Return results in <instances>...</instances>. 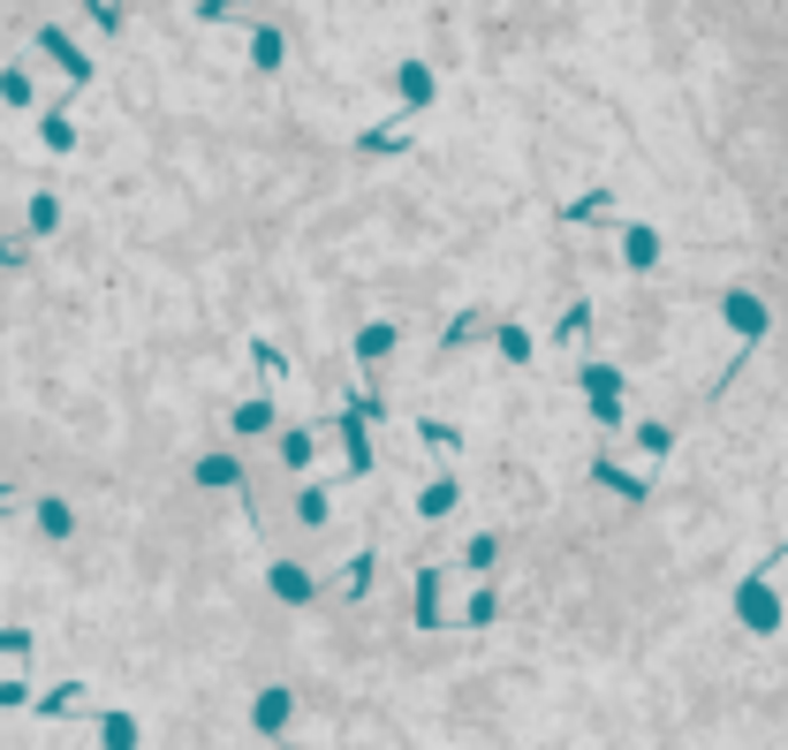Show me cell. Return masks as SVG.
Listing matches in <instances>:
<instances>
[{
    "label": "cell",
    "mask_w": 788,
    "mask_h": 750,
    "mask_svg": "<svg viewBox=\"0 0 788 750\" xmlns=\"http://www.w3.org/2000/svg\"><path fill=\"white\" fill-rule=\"evenodd\" d=\"M84 705H92V690H84V682H53V690L38 698V713H46V721H69V713H84Z\"/></svg>",
    "instance_id": "8fae6325"
},
{
    "label": "cell",
    "mask_w": 788,
    "mask_h": 750,
    "mask_svg": "<svg viewBox=\"0 0 788 750\" xmlns=\"http://www.w3.org/2000/svg\"><path fill=\"white\" fill-rule=\"evenodd\" d=\"M736 621L759 629V637H774V629H781V592H774L766 577H743V584H736Z\"/></svg>",
    "instance_id": "6da1fadb"
},
{
    "label": "cell",
    "mask_w": 788,
    "mask_h": 750,
    "mask_svg": "<svg viewBox=\"0 0 788 750\" xmlns=\"http://www.w3.org/2000/svg\"><path fill=\"white\" fill-rule=\"evenodd\" d=\"M584 334H592V303L577 297V303H569V311H561V318H554V341H569V349H577Z\"/></svg>",
    "instance_id": "ac0fdd59"
},
{
    "label": "cell",
    "mask_w": 788,
    "mask_h": 750,
    "mask_svg": "<svg viewBox=\"0 0 788 750\" xmlns=\"http://www.w3.org/2000/svg\"><path fill=\"white\" fill-rule=\"evenodd\" d=\"M577 387L592 395V410H607V402H622V372H615V364H584V372H577Z\"/></svg>",
    "instance_id": "52a82bcc"
},
{
    "label": "cell",
    "mask_w": 788,
    "mask_h": 750,
    "mask_svg": "<svg viewBox=\"0 0 788 750\" xmlns=\"http://www.w3.org/2000/svg\"><path fill=\"white\" fill-rule=\"evenodd\" d=\"M0 99H8V107H31V69H0Z\"/></svg>",
    "instance_id": "4316f807"
},
{
    "label": "cell",
    "mask_w": 788,
    "mask_h": 750,
    "mask_svg": "<svg viewBox=\"0 0 788 750\" xmlns=\"http://www.w3.org/2000/svg\"><path fill=\"white\" fill-rule=\"evenodd\" d=\"M720 318H728L743 341H766V326H774V311L751 297V289H728V297H720Z\"/></svg>",
    "instance_id": "7a4b0ae2"
},
{
    "label": "cell",
    "mask_w": 788,
    "mask_h": 750,
    "mask_svg": "<svg viewBox=\"0 0 788 750\" xmlns=\"http://www.w3.org/2000/svg\"><path fill=\"white\" fill-rule=\"evenodd\" d=\"M395 341H402V326H387V318H372V326L356 334V356H364V364H379V356H395Z\"/></svg>",
    "instance_id": "7c38bea8"
},
{
    "label": "cell",
    "mask_w": 788,
    "mask_h": 750,
    "mask_svg": "<svg viewBox=\"0 0 788 750\" xmlns=\"http://www.w3.org/2000/svg\"><path fill=\"white\" fill-rule=\"evenodd\" d=\"M417 629H440V569H417Z\"/></svg>",
    "instance_id": "e0dca14e"
},
{
    "label": "cell",
    "mask_w": 788,
    "mask_h": 750,
    "mask_svg": "<svg viewBox=\"0 0 788 750\" xmlns=\"http://www.w3.org/2000/svg\"><path fill=\"white\" fill-rule=\"evenodd\" d=\"M417 433H425L433 448H463V433H456V425H440V418H417Z\"/></svg>",
    "instance_id": "4dcf8cb0"
},
{
    "label": "cell",
    "mask_w": 788,
    "mask_h": 750,
    "mask_svg": "<svg viewBox=\"0 0 788 750\" xmlns=\"http://www.w3.org/2000/svg\"><path fill=\"white\" fill-rule=\"evenodd\" d=\"M607 205H615L607 190H584L577 205H561V220H569V228H599V220H607Z\"/></svg>",
    "instance_id": "2e32d148"
},
{
    "label": "cell",
    "mask_w": 788,
    "mask_h": 750,
    "mask_svg": "<svg viewBox=\"0 0 788 750\" xmlns=\"http://www.w3.org/2000/svg\"><path fill=\"white\" fill-rule=\"evenodd\" d=\"M38 531H46V539H69V531H76V508H69V500H38Z\"/></svg>",
    "instance_id": "44dd1931"
},
{
    "label": "cell",
    "mask_w": 788,
    "mask_h": 750,
    "mask_svg": "<svg viewBox=\"0 0 788 750\" xmlns=\"http://www.w3.org/2000/svg\"><path fill=\"white\" fill-rule=\"evenodd\" d=\"M8 508H15V493H8V485H0V516H8Z\"/></svg>",
    "instance_id": "f35d334b"
},
{
    "label": "cell",
    "mask_w": 788,
    "mask_h": 750,
    "mask_svg": "<svg viewBox=\"0 0 788 750\" xmlns=\"http://www.w3.org/2000/svg\"><path fill=\"white\" fill-rule=\"evenodd\" d=\"M326 508H334V500H326V485H304V493H296V516H304V523H326Z\"/></svg>",
    "instance_id": "484cf974"
},
{
    "label": "cell",
    "mask_w": 788,
    "mask_h": 750,
    "mask_svg": "<svg viewBox=\"0 0 788 750\" xmlns=\"http://www.w3.org/2000/svg\"><path fill=\"white\" fill-rule=\"evenodd\" d=\"M0 705H31V682H0Z\"/></svg>",
    "instance_id": "d590c367"
},
{
    "label": "cell",
    "mask_w": 788,
    "mask_h": 750,
    "mask_svg": "<svg viewBox=\"0 0 788 750\" xmlns=\"http://www.w3.org/2000/svg\"><path fill=\"white\" fill-rule=\"evenodd\" d=\"M592 477H599L607 493H622V500H637V508H644V477H630V470H615V462H599Z\"/></svg>",
    "instance_id": "7402d4cb"
},
{
    "label": "cell",
    "mask_w": 788,
    "mask_h": 750,
    "mask_svg": "<svg viewBox=\"0 0 788 750\" xmlns=\"http://www.w3.org/2000/svg\"><path fill=\"white\" fill-rule=\"evenodd\" d=\"M197 485H243V462H235V455H205V462H197Z\"/></svg>",
    "instance_id": "ffe728a7"
},
{
    "label": "cell",
    "mask_w": 788,
    "mask_h": 750,
    "mask_svg": "<svg viewBox=\"0 0 788 750\" xmlns=\"http://www.w3.org/2000/svg\"><path fill=\"white\" fill-rule=\"evenodd\" d=\"M493 614H500V600H493V592H477V600L463 606V621H471V629H485V621H493Z\"/></svg>",
    "instance_id": "e575fe53"
},
{
    "label": "cell",
    "mask_w": 788,
    "mask_h": 750,
    "mask_svg": "<svg viewBox=\"0 0 788 750\" xmlns=\"http://www.w3.org/2000/svg\"><path fill=\"white\" fill-rule=\"evenodd\" d=\"M456 508H463V485H456V477H433V485L417 493V516H425V523H440V516H456Z\"/></svg>",
    "instance_id": "ba28073f"
},
{
    "label": "cell",
    "mask_w": 788,
    "mask_h": 750,
    "mask_svg": "<svg viewBox=\"0 0 788 750\" xmlns=\"http://www.w3.org/2000/svg\"><path fill=\"white\" fill-rule=\"evenodd\" d=\"M38 137H46V152H76V130H69V114H46V122H38Z\"/></svg>",
    "instance_id": "cb8c5ba5"
},
{
    "label": "cell",
    "mask_w": 788,
    "mask_h": 750,
    "mask_svg": "<svg viewBox=\"0 0 788 750\" xmlns=\"http://www.w3.org/2000/svg\"><path fill=\"white\" fill-rule=\"evenodd\" d=\"M622 258H630L637 274H652V266H659V228L630 220V228H622Z\"/></svg>",
    "instance_id": "8992f818"
},
{
    "label": "cell",
    "mask_w": 788,
    "mask_h": 750,
    "mask_svg": "<svg viewBox=\"0 0 788 750\" xmlns=\"http://www.w3.org/2000/svg\"><path fill=\"white\" fill-rule=\"evenodd\" d=\"M53 220H61V197L38 190V197H31V235H53Z\"/></svg>",
    "instance_id": "83f0119b"
},
{
    "label": "cell",
    "mask_w": 788,
    "mask_h": 750,
    "mask_svg": "<svg viewBox=\"0 0 788 750\" xmlns=\"http://www.w3.org/2000/svg\"><path fill=\"white\" fill-rule=\"evenodd\" d=\"M637 448H644V455H667V448H675V433H667V425H637Z\"/></svg>",
    "instance_id": "d6a6232c"
},
{
    "label": "cell",
    "mask_w": 788,
    "mask_h": 750,
    "mask_svg": "<svg viewBox=\"0 0 788 750\" xmlns=\"http://www.w3.org/2000/svg\"><path fill=\"white\" fill-rule=\"evenodd\" d=\"M493 561H500V539H493V531H485V539H471V554H463V569H493Z\"/></svg>",
    "instance_id": "f546056e"
},
{
    "label": "cell",
    "mask_w": 788,
    "mask_h": 750,
    "mask_svg": "<svg viewBox=\"0 0 788 750\" xmlns=\"http://www.w3.org/2000/svg\"><path fill=\"white\" fill-rule=\"evenodd\" d=\"M334 433H341V448H349V477H364V470H372V440H364V418H356V410H341V418H334Z\"/></svg>",
    "instance_id": "5b68a950"
},
{
    "label": "cell",
    "mask_w": 788,
    "mask_h": 750,
    "mask_svg": "<svg viewBox=\"0 0 788 750\" xmlns=\"http://www.w3.org/2000/svg\"><path fill=\"white\" fill-rule=\"evenodd\" d=\"M395 92H402V107H433V69H425V61H402V69H395Z\"/></svg>",
    "instance_id": "30bf717a"
},
{
    "label": "cell",
    "mask_w": 788,
    "mask_h": 750,
    "mask_svg": "<svg viewBox=\"0 0 788 750\" xmlns=\"http://www.w3.org/2000/svg\"><path fill=\"white\" fill-rule=\"evenodd\" d=\"M463 341H477V318H471V311H463V318H456V326H448V334H440V356H456V349H463Z\"/></svg>",
    "instance_id": "f1b7e54d"
},
{
    "label": "cell",
    "mask_w": 788,
    "mask_h": 750,
    "mask_svg": "<svg viewBox=\"0 0 788 750\" xmlns=\"http://www.w3.org/2000/svg\"><path fill=\"white\" fill-rule=\"evenodd\" d=\"M235 433H243V440L274 433V395H251V402H235Z\"/></svg>",
    "instance_id": "4fadbf2b"
},
{
    "label": "cell",
    "mask_w": 788,
    "mask_h": 750,
    "mask_svg": "<svg viewBox=\"0 0 788 750\" xmlns=\"http://www.w3.org/2000/svg\"><path fill=\"white\" fill-rule=\"evenodd\" d=\"M0 652H31V629H0Z\"/></svg>",
    "instance_id": "74e56055"
},
{
    "label": "cell",
    "mask_w": 788,
    "mask_h": 750,
    "mask_svg": "<svg viewBox=\"0 0 788 750\" xmlns=\"http://www.w3.org/2000/svg\"><path fill=\"white\" fill-rule=\"evenodd\" d=\"M493 349H500L508 364H531V334H523L516 318H508V326H493Z\"/></svg>",
    "instance_id": "d6986e66"
},
{
    "label": "cell",
    "mask_w": 788,
    "mask_h": 750,
    "mask_svg": "<svg viewBox=\"0 0 788 750\" xmlns=\"http://www.w3.org/2000/svg\"><path fill=\"white\" fill-rule=\"evenodd\" d=\"M312 455H318L312 433H281V462H289V470H312Z\"/></svg>",
    "instance_id": "603a6c76"
},
{
    "label": "cell",
    "mask_w": 788,
    "mask_h": 750,
    "mask_svg": "<svg viewBox=\"0 0 788 750\" xmlns=\"http://www.w3.org/2000/svg\"><path fill=\"white\" fill-rule=\"evenodd\" d=\"M38 46H46V53H53V61L69 69V84H92V61H84V53L69 46V31H61V23H46V31H38Z\"/></svg>",
    "instance_id": "277c9868"
},
{
    "label": "cell",
    "mask_w": 788,
    "mask_h": 750,
    "mask_svg": "<svg viewBox=\"0 0 788 750\" xmlns=\"http://www.w3.org/2000/svg\"><path fill=\"white\" fill-rule=\"evenodd\" d=\"M251 61H258V69H281V61H289V38H281L274 23H258V31H251Z\"/></svg>",
    "instance_id": "9a60e30c"
},
{
    "label": "cell",
    "mask_w": 788,
    "mask_h": 750,
    "mask_svg": "<svg viewBox=\"0 0 788 750\" xmlns=\"http://www.w3.org/2000/svg\"><path fill=\"white\" fill-rule=\"evenodd\" d=\"M266 584H274V600H289V606L312 600V569H304V561H274V577H266Z\"/></svg>",
    "instance_id": "9c48e42d"
},
{
    "label": "cell",
    "mask_w": 788,
    "mask_h": 750,
    "mask_svg": "<svg viewBox=\"0 0 788 750\" xmlns=\"http://www.w3.org/2000/svg\"><path fill=\"white\" fill-rule=\"evenodd\" d=\"M99 750H137V713H99Z\"/></svg>",
    "instance_id": "5bb4252c"
},
{
    "label": "cell",
    "mask_w": 788,
    "mask_h": 750,
    "mask_svg": "<svg viewBox=\"0 0 788 750\" xmlns=\"http://www.w3.org/2000/svg\"><path fill=\"white\" fill-rule=\"evenodd\" d=\"M0 266L15 274V266H31V251H23V243H0Z\"/></svg>",
    "instance_id": "8d00e7d4"
},
{
    "label": "cell",
    "mask_w": 788,
    "mask_h": 750,
    "mask_svg": "<svg viewBox=\"0 0 788 750\" xmlns=\"http://www.w3.org/2000/svg\"><path fill=\"white\" fill-rule=\"evenodd\" d=\"M402 145H410V137H402L395 122H379V130H364V137H356V152H402Z\"/></svg>",
    "instance_id": "d4e9b609"
},
{
    "label": "cell",
    "mask_w": 788,
    "mask_h": 750,
    "mask_svg": "<svg viewBox=\"0 0 788 750\" xmlns=\"http://www.w3.org/2000/svg\"><path fill=\"white\" fill-rule=\"evenodd\" d=\"M372 569H379L372 554H356V561H349V600H364V592H372Z\"/></svg>",
    "instance_id": "1f68e13d"
},
{
    "label": "cell",
    "mask_w": 788,
    "mask_h": 750,
    "mask_svg": "<svg viewBox=\"0 0 788 750\" xmlns=\"http://www.w3.org/2000/svg\"><path fill=\"white\" fill-rule=\"evenodd\" d=\"M289 721H296V698H289V690H281V682H274V690H258V698H251V728H258V736H281V728H289Z\"/></svg>",
    "instance_id": "3957f363"
},
{
    "label": "cell",
    "mask_w": 788,
    "mask_h": 750,
    "mask_svg": "<svg viewBox=\"0 0 788 750\" xmlns=\"http://www.w3.org/2000/svg\"><path fill=\"white\" fill-rule=\"evenodd\" d=\"M251 356H258V372H274V379H281V372H289V356H281V349H274V341H251Z\"/></svg>",
    "instance_id": "836d02e7"
}]
</instances>
